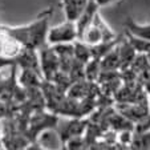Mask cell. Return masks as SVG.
<instances>
[{"label":"cell","instance_id":"obj_1","mask_svg":"<svg viewBox=\"0 0 150 150\" xmlns=\"http://www.w3.org/2000/svg\"><path fill=\"white\" fill-rule=\"evenodd\" d=\"M52 8L44 11L39 15L35 21L21 27H4L3 28L17 40L25 48L40 49L45 45L47 36L49 31V20L52 17Z\"/></svg>","mask_w":150,"mask_h":150},{"label":"cell","instance_id":"obj_2","mask_svg":"<svg viewBox=\"0 0 150 150\" xmlns=\"http://www.w3.org/2000/svg\"><path fill=\"white\" fill-rule=\"evenodd\" d=\"M79 39V33H77V27L76 21L67 19L64 23L59 24L57 27H53L48 31V36H47V41L51 45H57V44H69L73 42L74 40Z\"/></svg>","mask_w":150,"mask_h":150},{"label":"cell","instance_id":"obj_3","mask_svg":"<svg viewBox=\"0 0 150 150\" xmlns=\"http://www.w3.org/2000/svg\"><path fill=\"white\" fill-rule=\"evenodd\" d=\"M98 8L97 3L94 0H89L88 6L85 7V9L82 11V13L80 15V17L76 20V27H77V33H79V40L81 37V35L84 33V31L91 25V23L93 21L94 16L98 13Z\"/></svg>","mask_w":150,"mask_h":150},{"label":"cell","instance_id":"obj_4","mask_svg":"<svg viewBox=\"0 0 150 150\" xmlns=\"http://www.w3.org/2000/svg\"><path fill=\"white\" fill-rule=\"evenodd\" d=\"M88 1L89 0H61L65 17L68 20L76 21L85 9V7L88 6Z\"/></svg>","mask_w":150,"mask_h":150},{"label":"cell","instance_id":"obj_5","mask_svg":"<svg viewBox=\"0 0 150 150\" xmlns=\"http://www.w3.org/2000/svg\"><path fill=\"white\" fill-rule=\"evenodd\" d=\"M126 27H127V31L130 32V35L138 37V39L150 41V23L139 25V24H137L134 20H132L129 17L126 20Z\"/></svg>","mask_w":150,"mask_h":150},{"label":"cell","instance_id":"obj_6","mask_svg":"<svg viewBox=\"0 0 150 150\" xmlns=\"http://www.w3.org/2000/svg\"><path fill=\"white\" fill-rule=\"evenodd\" d=\"M6 126L3 125V122L0 121V144H3V139H4V137H6Z\"/></svg>","mask_w":150,"mask_h":150},{"label":"cell","instance_id":"obj_7","mask_svg":"<svg viewBox=\"0 0 150 150\" xmlns=\"http://www.w3.org/2000/svg\"><path fill=\"white\" fill-rule=\"evenodd\" d=\"M94 1L97 3L98 7H102V6H106V4H109V3H113L116 0H94Z\"/></svg>","mask_w":150,"mask_h":150}]
</instances>
